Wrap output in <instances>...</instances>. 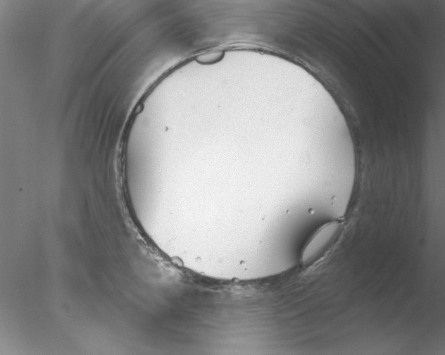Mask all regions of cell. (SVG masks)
I'll return each mask as SVG.
<instances>
[{
	"label": "cell",
	"mask_w": 445,
	"mask_h": 355,
	"mask_svg": "<svg viewBox=\"0 0 445 355\" xmlns=\"http://www.w3.org/2000/svg\"><path fill=\"white\" fill-rule=\"evenodd\" d=\"M339 221H330L320 226L308 239L301 254V263L310 266L320 261L332 249L342 233Z\"/></svg>",
	"instance_id": "6da1fadb"
}]
</instances>
